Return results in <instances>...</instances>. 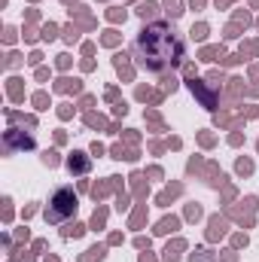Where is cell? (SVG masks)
<instances>
[{
    "mask_svg": "<svg viewBox=\"0 0 259 262\" xmlns=\"http://www.w3.org/2000/svg\"><path fill=\"white\" fill-rule=\"evenodd\" d=\"M137 64L149 73H171L183 64V55H186V46H183V37L174 31V25L168 21H153V25H143L140 34L134 37V46H131Z\"/></svg>",
    "mask_w": 259,
    "mask_h": 262,
    "instance_id": "obj_1",
    "label": "cell"
},
{
    "mask_svg": "<svg viewBox=\"0 0 259 262\" xmlns=\"http://www.w3.org/2000/svg\"><path fill=\"white\" fill-rule=\"evenodd\" d=\"M76 213V195L73 189H58L55 198L49 201V210H46V220L49 223H64L67 216Z\"/></svg>",
    "mask_w": 259,
    "mask_h": 262,
    "instance_id": "obj_2",
    "label": "cell"
}]
</instances>
